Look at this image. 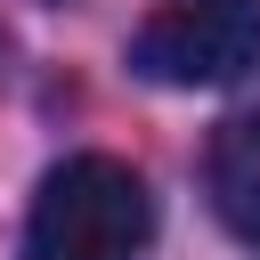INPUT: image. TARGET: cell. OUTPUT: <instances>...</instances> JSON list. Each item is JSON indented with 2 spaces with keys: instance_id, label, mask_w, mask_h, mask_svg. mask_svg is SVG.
I'll use <instances>...</instances> for the list:
<instances>
[{
  "instance_id": "cell-2",
  "label": "cell",
  "mask_w": 260,
  "mask_h": 260,
  "mask_svg": "<svg viewBox=\"0 0 260 260\" xmlns=\"http://www.w3.org/2000/svg\"><path fill=\"white\" fill-rule=\"evenodd\" d=\"M130 73L162 89H228L260 73V0H162L138 41Z\"/></svg>"
},
{
  "instance_id": "cell-1",
  "label": "cell",
  "mask_w": 260,
  "mask_h": 260,
  "mask_svg": "<svg viewBox=\"0 0 260 260\" xmlns=\"http://www.w3.org/2000/svg\"><path fill=\"white\" fill-rule=\"evenodd\" d=\"M154 228L146 179L114 154H65L24 211V260H138Z\"/></svg>"
},
{
  "instance_id": "cell-3",
  "label": "cell",
  "mask_w": 260,
  "mask_h": 260,
  "mask_svg": "<svg viewBox=\"0 0 260 260\" xmlns=\"http://www.w3.org/2000/svg\"><path fill=\"white\" fill-rule=\"evenodd\" d=\"M203 179H211V211L236 244L260 252V114H228L211 130V154H203Z\"/></svg>"
}]
</instances>
